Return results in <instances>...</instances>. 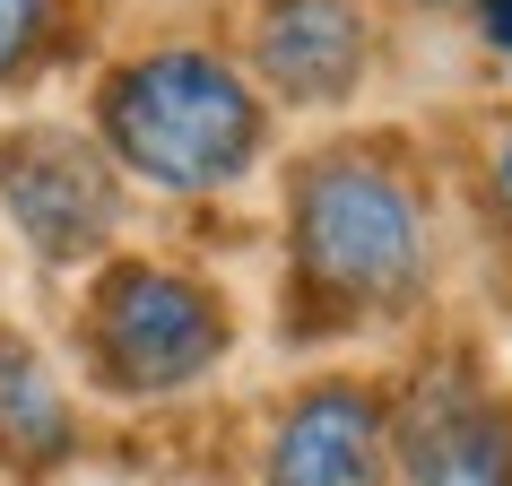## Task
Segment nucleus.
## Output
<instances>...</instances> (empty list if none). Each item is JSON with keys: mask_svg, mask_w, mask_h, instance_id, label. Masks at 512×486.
<instances>
[{"mask_svg": "<svg viewBox=\"0 0 512 486\" xmlns=\"http://www.w3.org/2000/svg\"><path fill=\"white\" fill-rule=\"evenodd\" d=\"M486 183H495V217L512 226V131H504V148H495V174H486Z\"/></svg>", "mask_w": 512, "mask_h": 486, "instance_id": "obj_11", "label": "nucleus"}, {"mask_svg": "<svg viewBox=\"0 0 512 486\" xmlns=\"http://www.w3.org/2000/svg\"><path fill=\"white\" fill-rule=\"evenodd\" d=\"M0 200L44 261H87L122 226V183H113L105 148L61 122H18L0 139Z\"/></svg>", "mask_w": 512, "mask_h": 486, "instance_id": "obj_4", "label": "nucleus"}, {"mask_svg": "<svg viewBox=\"0 0 512 486\" xmlns=\"http://www.w3.org/2000/svg\"><path fill=\"white\" fill-rule=\"evenodd\" d=\"M226 356V304L183 270L122 261L87 304V365L105 391H183Z\"/></svg>", "mask_w": 512, "mask_h": 486, "instance_id": "obj_3", "label": "nucleus"}, {"mask_svg": "<svg viewBox=\"0 0 512 486\" xmlns=\"http://www.w3.org/2000/svg\"><path fill=\"white\" fill-rule=\"evenodd\" d=\"M296 278L339 313H400L426 287V217L382 157H313L296 174Z\"/></svg>", "mask_w": 512, "mask_h": 486, "instance_id": "obj_2", "label": "nucleus"}, {"mask_svg": "<svg viewBox=\"0 0 512 486\" xmlns=\"http://www.w3.org/2000/svg\"><path fill=\"white\" fill-rule=\"evenodd\" d=\"M478 35L495 53H512V0H478Z\"/></svg>", "mask_w": 512, "mask_h": 486, "instance_id": "obj_10", "label": "nucleus"}, {"mask_svg": "<svg viewBox=\"0 0 512 486\" xmlns=\"http://www.w3.org/2000/svg\"><path fill=\"white\" fill-rule=\"evenodd\" d=\"M70 443H79L70 391L53 382V365H44L18 330H0V460H18V469H53Z\"/></svg>", "mask_w": 512, "mask_h": 486, "instance_id": "obj_8", "label": "nucleus"}, {"mask_svg": "<svg viewBox=\"0 0 512 486\" xmlns=\"http://www.w3.org/2000/svg\"><path fill=\"white\" fill-rule=\"evenodd\" d=\"M252 61L278 96L339 105L365 79V18L348 0H270V18L252 27Z\"/></svg>", "mask_w": 512, "mask_h": 486, "instance_id": "obj_7", "label": "nucleus"}, {"mask_svg": "<svg viewBox=\"0 0 512 486\" xmlns=\"http://www.w3.org/2000/svg\"><path fill=\"white\" fill-rule=\"evenodd\" d=\"M408 486H512V400L478 374H426L391 426Z\"/></svg>", "mask_w": 512, "mask_h": 486, "instance_id": "obj_5", "label": "nucleus"}, {"mask_svg": "<svg viewBox=\"0 0 512 486\" xmlns=\"http://www.w3.org/2000/svg\"><path fill=\"white\" fill-rule=\"evenodd\" d=\"M96 122L113 157L157 191H226L261 157V96L243 87L235 61L191 53V44L122 61L96 96Z\"/></svg>", "mask_w": 512, "mask_h": 486, "instance_id": "obj_1", "label": "nucleus"}, {"mask_svg": "<svg viewBox=\"0 0 512 486\" xmlns=\"http://www.w3.org/2000/svg\"><path fill=\"white\" fill-rule=\"evenodd\" d=\"M391 469V400L356 374L313 382L270 434V486H382Z\"/></svg>", "mask_w": 512, "mask_h": 486, "instance_id": "obj_6", "label": "nucleus"}, {"mask_svg": "<svg viewBox=\"0 0 512 486\" xmlns=\"http://www.w3.org/2000/svg\"><path fill=\"white\" fill-rule=\"evenodd\" d=\"M61 53V0H0V87Z\"/></svg>", "mask_w": 512, "mask_h": 486, "instance_id": "obj_9", "label": "nucleus"}]
</instances>
